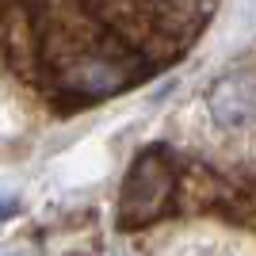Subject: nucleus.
<instances>
[{
    "label": "nucleus",
    "mask_w": 256,
    "mask_h": 256,
    "mask_svg": "<svg viewBox=\"0 0 256 256\" xmlns=\"http://www.w3.org/2000/svg\"><path fill=\"white\" fill-rule=\"evenodd\" d=\"M172 195V168H168V157L157 150L142 153L138 164L130 168L126 184H122V214L118 222L122 226H142V222H153L164 203Z\"/></svg>",
    "instance_id": "f257e3e1"
},
{
    "label": "nucleus",
    "mask_w": 256,
    "mask_h": 256,
    "mask_svg": "<svg viewBox=\"0 0 256 256\" xmlns=\"http://www.w3.org/2000/svg\"><path fill=\"white\" fill-rule=\"evenodd\" d=\"M210 122L222 134H241L256 122V73L237 69V73L218 76L203 96Z\"/></svg>",
    "instance_id": "f03ea898"
}]
</instances>
